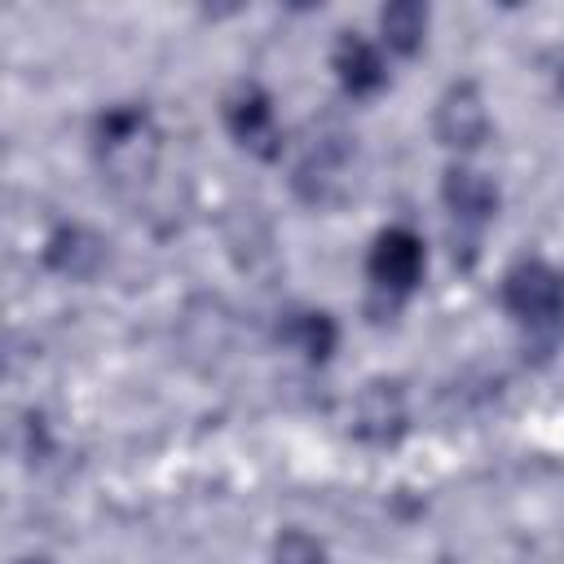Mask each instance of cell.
Masks as SVG:
<instances>
[{
  "label": "cell",
  "instance_id": "obj_1",
  "mask_svg": "<svg viewBox=\"0 0 564 564\" xmlns=\"http://www.w3.org/2000/svg\"><path fill=\"white\" fill-rule=\"evenodd\" d=\"M502 304L529 326H551L564 313V278L542 260H520L502 278Z\"/></svg>",
  "mask_w": 564,
  "mask_h": 564
},
{
  "label": "cell",
  "instance_id": "obj_2",
  "mask_svg": "<svg viewBox=\"0 0 564 564\" xmlns=\"http://www.w3.org/2000/svg\"><path fill=\"white\" fill-rule=\"evenodd\" d=\"M423 238L405 225H392L383 229L375 242H370V256H366V273L379 291H392V295H405L419 278H423Z\"/></svg>",
  "mask_w": 564,
  "mask_h": 564
},
{
  "label": "cell",
  "instance_id": "obj_3",
  "mask_svg": "<svg viewBox=\"0 0 564 564\" xmlns=\"http://www.w3.org/2000/svg\"><path fill=\"white\" fill-rule=\"evenodd\" d=\"M410 427V410H405V392L392 379H375L357 392L352 401V436L366 445H397Z\"/></svg>",
  "mask_w": 564,
  "mask_h": 564
},
{
  "label": "cell",
  "instance_id": "obj_4",
  "mask_svg": "<svg viewBox=\"0 0 564 564\" xmlns=\"http://www.w3.org/2000/svg\"><path fill=\"white\" fill-rule=\"evenodd\" d=\"M436 141L449 145V150H476L485 137H489V110H485V97L471 79H458L441 93L436 101Z\"/></svg>",
  "mask_w": 564,
  "mask_h": 564
},
{
  "label": "cell",
  "instance_id": "obj_5",
  "mask_svg": "<svg viewBox=\"0 0 564 564\" xmlns=\"http://www.w3.org/2000/svg\"><path fill=\"white\" fill-rule=\"evenodd\" d=\"M225 128L247 145L256 150L260 159H273L282 150L278 141V123H273V101L260 84H238L229 97H225Z\"/></svg>",
  "mask_w": 564,
  "mask_h": 564
},
{
  "label": "cell",
  "instance_id": "obj_6",
  "mask_svg": "<svg viewBox=\"0 0 564 564\" xmlns=\"http://www.w3.org/2000/svg\"><path fill=\"white\" fill-rule=\"evenodd\" d=\"M44 264L53 273H62V278L84 282V278H93L106 264V238L93 234L88 225H62L44 242Z\"/></svg>",
  "mask_w": 564,
  "mask_h": 564
},
{
  "label": "cell",
  "instance_id": "obj_7",
  "mask_svg": "<svg viewBox=\"0 0 564 564\" xmlns=\"http://www.w3.org/2000/svg\"><path fill=\"white\" fill-rule=\"evenodd\" d=\"M441 198H445V207H449V216L458 220V225H485L494 212H498V185L485 176V172H476V167H449L445 176H441Z\"/></svg>",
  "mask_w": 564,
  "mask_h": 564
},
{
  "label": "cell",
  "instance_id": "obj_8",
  "mask_svg": "<svg viewBox=\"0 0 564 564\" xmlns=\"http://www.w3.org/2000/svg\"><path fill=\"white\" fill-rule=\"evenodd\" d=\"M330 70H335V79L344 84V93H352V97H370V93H379L383 79H388L379 48H375L370 40L352 35V31H344V35L335 40Z\"/></svg>",
  "mask_w": 564,
  "mask_h": 564
},
{
  "label": "cell",
  "instance_id": "obj_9",
  "mask_svg": "<svg viewBox=\"0 0 564 564\" xmlns=\"http://www.w3.org/2000/svg\"><path fill=\"white\" fill-rule=\"evenodd\" d=\"M278 335H282L291 348H300L308 361H326V357L335 352V344H339V326H335V317L322 313V308L286 313V322L278 326Z\"/></svg>",
  "mask_w": 564,
  "mask_h": 564
},
{
  "label": "cell",
  "instance_id": "obj_10",
  "mask_svg": "<svg viewBox=\"0 0 564 564\" xmlns=\"http://www.w3.org/2000/svg\"><path fill=\"white\" fill-rule=\"evenodd\" d=\"M379 31H383V44L401 57H414L427 40V9L419 0H397L379 13Z\"/></svg>",
  "mask_w": 564,
  "mask_h": 564
},
{
  "label": "cell",
  "instance_id": "obj_11",
  "mask_svg": "<svg viewBox=\"0 0 564 564\" xmlns=\"http://www.w3.org/2000/svg\"><path fill=\"white\" fill-rule=\"evenodd\" d=\"M273 564H326V546L300 529H286L273 542Z\"/></svg>",
  "mask_w": 564,
  "mask_h": 564
},
{
  "label": "cell",
  "instance_id": "obj_12",
  "mask_svg": "<svg viewBox=\"0 0 564 564\" xmlns=\"http://www.w3.org/2000/svg\"><path fill=\"white\" fill-rule=\"evenodd\" d=\"M18 564H53V560H44V555H26V560H18Z\"/></svg>",
  "mask_w": 564,
  "mask_h": 564
},
{
  "label": "cell",
  "instance_id": "obj_13",
  "mask_svg": "<svg viewBox=\"0 0 564 564\" xmlns=\"http://www.w3.org/2000/svg\"><path fill=\"white\" fill-rule=\"evenodd\" d=\"M560 88H564V66H560Z\"/></svg>",
  "mask_w": 564,
  "mask_h": 564
}]
</instances>
